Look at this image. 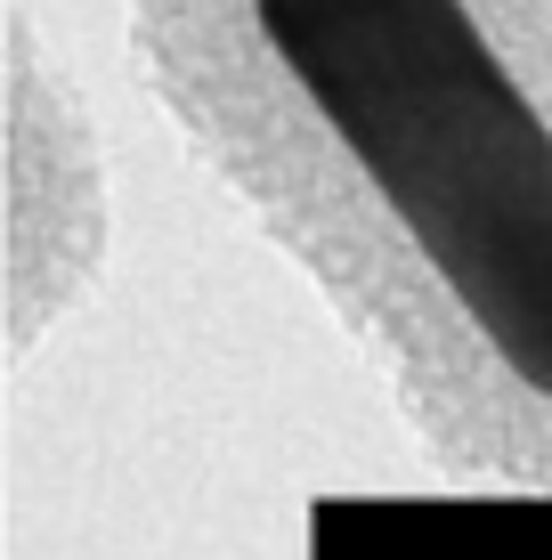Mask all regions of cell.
Listing matches in <instances>:
<instances>
[{"label": "cell", "instance_id": "cell-1", "mask_svg": "<svg viewBox=\"0 0 552 560\" xmlns=\"http://www.w3.org/2000/svg\"><path fill=\"white\" fill-rule=\"evenodd\" d=\"M171 139L447 479L552 495V0H130Z\"/></svg>", "mask_w": 552, "mask_h": 560}, {"label": "cell", "instance_id": "cell-2", "mask_svg": "<svg viewBox=\"0 0 552 560\" xmlns=\"http://www.w3.org/2000/svg\"><path fill=\"white\" fill-rule=\"evenodd\" d=\"M114 187L90 98L25 9L0 42V341L25 365L106 277Z\"/></svg>", "mask_w": 552, "mask_h": 560}]
</instances>
